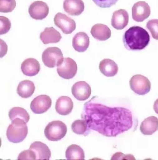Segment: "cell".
<instances>
[{"label": "cell", "instance_id": "obj_30", "mask_svg": "<svg viewBox=\"0 0 158 160\" xmlns=\"http://www.w3.org/2000/svg\"><path fill=\"white\" fill-rule=\"evenodd\" d=\"M18 160H36V154L32 150L23 151L19 154Z\"/></svg>", "mask_w": 158, "mask_h": 160}, {"label": "cell", "instance_id": "obj_8", "mask_svg": "<svg viewBox=\"0 0 158 160\" xmlns=\"http://www.w3.org/2000/svg\"><path fill=\"white\" fill-rule=\"evenodd\" d=\"M54 22L55 25L65 34H70L76 28L75 21L61 12L56 14L54 18Z\"/></svg>", "mask_w": 158, "mask_h": 160}, {"label": "cell", "instance_id": "obj_12", "mask_svg": "<svg viewBox=\"0 0 158 160\" xmlns=\"http://www.w3.org/2000/svg\"><path fill=\"white\" fill-rule=\"evenodd\" d=\"M71 91L75 98L80 101H84L89 99L91 94L90 86L85 81L76 82L73 85Z\"/></svg>", "mask_w": 158, "mask_h": 160}, {"label": "cell", "instance_id": "obj_17", "mask_svg": "<svg viewBox=\"0 0 158 160\" xmlns=\"http://www.w3.org/2000/svg\"><path fill=\"white\" fill-rule=\"evenodd\" d=\"M73 106V102L70 97L62 96L57 100L55 108L57 112L60 115H67L71 112Z\"/></svg>", "mask_w": 158, "mask_h": 160}, {"label": "cell", "instance_id": "obj_25", "mask_svg": "<svg viewBox=\"0 0 158 160\" xmlns=\"http://www.w3.org/2000/svg\"><path fill=\"white\" fill-rule=\"evenodd\" d=\"M9 116L10 120H12L17 118H20L24 120L28 123L30 119V115L24 108L19 107H15L12 108L9 112Z\"/></svg>", "mask_w": 158, "mask_h": 160}, {"label": "cell", "instance_id": "obj_28", "mask_svg": "<svg viewBox=\"0 0 158 160\" xmlns=\"http://www.w3.org/2000/svg\"><path fill=\"white\" fill-rule=\"evenodd\" d=\"M146 27L151 33L152 37L158 40V20L153 19L150 20L146 24Z\"/></svg>", "mask_w": 158, "mask_h": 160}, {"label": "cell", "instance_id": "obj_26", "mask_svg": "<svg viewBox=\"0 0 158 160\" xmlns=\"http://www.w3.org/2000/svg\"><path fill=\"white\" fill-rule=\"evenodd\" d=\"M88 124L85 120H78L73 122L71 125L72 131L74 133L85 136V133L88 134Z\"/></svg>", "mask_w": 158, "mask_h": 160}, {"label": "cell", "instance_id": "obj_19", "mask_svg": "<svg viewBox=\"0 0 158 160\" xmlns=\"http://www.w3.org/2000/svg\"><path fill=\"white\" fill-rule=\"evenodd\" d=\"M91 34L94 39L104 41L111 36V31L107 25L101 23L94 24L91 30Z\"/></svg>", "mask_w": 158, "mask_h": 160}, {"label": "cell", "instance_id": "obj_31", "mask_svg": "<svg viewBox=\"0 0 158 160\" xmlns=\"http://www.w3.org/2000/svg\"><path fill=\"white\" fill-rule=\"evenodd\" d=\"M118 0H93L94 3L101 8H109L115 5Z\"/></svg>", "mask_w": 158, "mask_h": 160}, {"label": "cell", "instance_id": "obj_15", "mask_svg": "<svg viewBox=\"0 0 158 160\" xmlns=\"http://www.w3.org/2000/svg\"><path fill=\"white\" fill-rule=\"evenodd\" d=\"M21 69L24 75L32 77L39 73L41 70V65L36 59L28 58L22 62L21 65Z\"/></svg>", "mask_w": 158, "mask_h": 160}, {"label": "cell", "instance_id": "obj_2", "mask_svg": "<svg viewBox=\"0 0 158 160\" xmlns=\"http://www.w3.org/2000/svg\"><path fill=\"white\" fill-rule=\"evenodd\" d=\"M122 40L128 50L140 51L149 44L150 37L146 30L140 26H134L124 32Z\"/></svg>", "mask_w": 158, "mask_h": 160}, {"label": "cell", "instance_id": "obj_27", "mask_svg": "<svg viewBox=\"0 0 158 160\" xmlns=\"http://www.w3.org/2000/svg\"><path fill=\"white\" fill-rule=\"evenodd\" d=\"M16 5L15 0H0V12L3 13L12 12Z\"/></svg>", "mask_w": 158, "mask_h": 160}, {"label": "cell", "instance_id": "obj_3", "mask_svg": "<svg viewBox=\"0 0 158 160\" xmlns=\"http://www.w3.org/2000/svg\"><path fill=\"white\" fill-rule=\"evenodd\" d=\"M24 120L17 118L12 120L6 132V136L9 141L17 143L22 142L26 138L28 128Z\"/></svg>", "mask_w": 158, "mask_h": 160}, {"label": "cell", "instance_id": "obj_29", "mask_svg": "<svg viewBox=\"0 0 158 160\" xmlns=\"http://www.w3.org/2000/svg\"><path fill=\"white\" fill-rule=\"evenodd\" d=\"M11 23L8 18L4 16H0V34H6L10 31Z\"/></svg>", "mask_w": 158, "mask_h": 160}, {"label": "cell", "instance_id": "obj_14", "mask_svg": "<svg viewBox=\"0 0 158 160\" xmlns=\"http://www.w3.org/2000/svg\"><path fill=\"white\" fill-rule=\"evenodd\" d=\"M63 8L71 16H78L84 11L85 4L82 0H64Z\"/></svg>", "mask_w": 158, "mask_h": 160}, {"label": "cell", "instance_id": "obj_6", "mask_svg": "<svg viewBox=\"0 0 158 160\" xmlns=\"http://www.w3.org/2000/svg\"><path fill=\"white\" fill-rule=\"evenodd\" d=\"M130 86L133 92L140 95L147 94L151 89L150 80L141 74H136L132 77L130 80Z\"/></svg>", "mask_w": 158, "mask_h": 160}, {"label": "cell", "instance_id": "obj_13", "mask_svg": "<svg viewBox=\"0 0 158 160\" xmlns=\"http://www.w3.org/2000/svg\"><path fill=\"white\" fill-rule=\"evenodd\" d=\"M129 14L124 9H120L114 12L111 19V25L117 30L124 29L128 24Z\"/></svg>", "mask_w": 158, "mask_h": 160}, {"label": "cell", "instance_id": "obj_20", "mask_svg": "<svg viewBox=\"0 0 158 160\" xmlns=\"http://www.w3.org/2000/svg\"><path fill=\"white\" fill-rule=\"evenodd\" d=\"M29 149L35 152L36 160H49L51 156L49 147L41 142H34L31 144Z\"/></svg>", "mask_w": 158, "mask_h": 160}, {"label": "cell", "instance_id": "obj_22", "mask_svg": "<svg viewBox=\"0 0 158 160\" xmlns=\"http://www.w3.org/2000/svg\"><path fill=\"white\" fill-rule=\"evenodd\" d=\"M99 68L101 72L107 77H113L118 71L117 64L110 59H104L101 61Z\"/></svg>", "mask_w": 158, "mask_h": 160}, {"label": "cell", "instance_id": "obj_23", "mask_svg": "<svg viewBox=\"0 0 158 160\" xmlns=\"http://www.w3.org/2000/svg\"><path fill=\"white\" fill-rule=\"evenodd\" d=\"M35 89V85L33 82L30 80H25L19 83L17 87V92L21 97L28 98L32 96Z\"/></svg>", "mask_w": 158, "mask_h": 160}, {"label": "cell", "instance_id": "obj_32", "mask_svg": "<svg viewBox=\"0 0 158 160\" xmlns=\"http://www.w3.org/2000/svg\"><path fill=\"white\" fill-rule=\"evenodd\" d=\"M153 109H154L155 112L158 114V99H157L154 102Z\"/></svg>", "mask_w": 158, "mask_h": 160}, {"label": "cell", "instance_id": "obj_4", "mask_svg": "<svg viewBox=\"0 0 158 160\" xmlns=\"http://www.w3.org/2000/svg\"><path fill=\"white\" fill-rule=\"evenodd\" d=\"M67 125L60 121H54L46 126L44 133L50 141H58L65 137L67 132Z\"/></svg>", "mask_w": 158, "mask_h": 160}, {"label": "cell", "instance_id": "obj_1", "mask_svg": "<svg viewBox=\"0 0 158 160\" xmlns=\"http://www.w3.org/2000/svg\"><path fill=\"white\" fill-rule=\"evenodd\" d=\"M91 99L84 105L82 117L89 130L107 137H116L131 129L133 124L132 112L124 107H110L96 103Z\"/></svg>", "mask_w": 158, "mask_h": 160}, {"label": "cell", "instance_id": "obj_5", "mask_svg": "<svg viewBox=\"0 0 158 160\" xmlns=\"http://www.w3.org/2000/svg\"><path fill=\"white\" fill-rule=\"evenodd\" d=\"M61 50L56 47H49L43 52L42 60L44 65L49 68H54L63 60Z\"/></svg>", "mask_w": 158, "mask_h": 160}, {"label": "cell", "instance_id": "obj_24", "mask_svg": "<svg viewBox=\"0 0 158 160\" xmlns=\"http://www.w3.org/2000/svg\"><path fill=\"white\" fill-rule=\"evenodd\" d=\"M66 157L68 160H84L85 152L80 146L72 144L66 150Z\"/></svg>", "mask_w": 158, "mask_h": 160}, {"label": "cell", "instance_id": "obj_21", "mask_svg": "<svg viewBox=\"0 0 158 160\" xmlns=\"http://www.w3.org/2000/svg\"><path fill=\"white\" fill-rule=\"evenodd\" d=\"M140 129L144 135H152L158 131V118L155 116H151L144 119L141 124Z\"/></svg>", "mask_w": 158, "mask_h": 160}, {"label": "cell", "instance_id": "obj_9", "mask_svg": "<svg viewBox=\"0 0 158 160\" xmlns=\"http://www.w3.org/2000/svg\"><path fill=\"white\" fill-rule=\"evenodd\" d=\"M52 101L47 95H41L34 98L31 103V109L36 114H42L50 108Z\"/></svg>", "mask_w": 158, "mask_h": 160}, {"label": "cell", "instance_id": "obj_10", "mask_svg": "<svg viewBox=\"0 0 158 160\" xmlns=\"http://www.w3.org/2000/svg\"><path fill=\"white\" fill-rule=\"evenodd\" d=\"M150 14V7L145 2H138L132 6V19L137 22H142L148 18Z\"/></svg>", "mask_w": 158, "mask_h": 160}, {"label": "cell", "instance_id": "obj_11", "mask_svg": "<svg viewBox=\"0 0 158 160\" xmlns=\"http://www.w3.org/2000/svg\"><path fill=\"white\" fill-rule=\"evenodd\" d=\"M29 13L30 16L35 20H43L49 14V6L44 2H34L29 7Z\"/></svg>", "mask_w": 158, "mask_h": 160}, {"label": "cell", "instance_id": "obj_7", "mask_svg": "<svg viewBox=\"0 0 158 160\" xmlns=\"http://www.w3.org/2000/svg\"><path fill=\"white\" fill-rule=\"evenodd\" d=\"M78 66L76 62L70 58H65L57 65V72L60 77L67 80L73 78L77 74Z\"/></svg>", "mask_w": 158, "mask_h": 160}, {"label": "cell", "instance_id": "obj_16", "mask_svg": "<svg viewBox=\"0 0 158 160\" xmlns=\"http://www.w3.org/2000/svg\"><path fill=\"white\" fill-rule=\"evenodd\" d=\"M89 37L86 32H78L73 38V47L78 52L86 51L89 48Z\"/></svg>", "mask_w": 158, "mask_h": 160}, {"label": "cell", "instance_id": "obj_18", "mask_svg": "<svg viewBox=\"0 0 158 160\" xmlns=\"http://www.w3.org/2000/svg\"><path fill=\"white\" fill-rule=\"evenodd\" d=\"M40 39L44 44L56 43L62 39L60 33L53 27H46L40 34Z\"/></svg>", "mask_w": 158, "mask_h": 160}]
</instances>
